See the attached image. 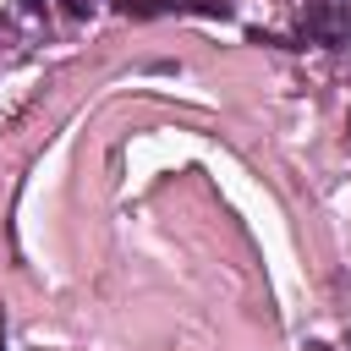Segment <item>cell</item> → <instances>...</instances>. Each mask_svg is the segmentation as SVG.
Segmentation results:
<instances>
[{"label":"cell","instance_id":"6da1fadb","mask_svg":"<svg viewBox=\"0 0 351 351\" xmlns=\"http://www.w3.org/2000/svg\"><path fill=\"white\" fill-rule=\"evenodd\" d=\"M302 27H307L313 38H324V44H340V38L351 33V11H346V0H307Z\"/></svg>","mask_w":351,"mask_h":351},{"label":"cell","instance_id":"7a4b0ae2","mask_svg":"<svg viewBox=\"0 0 351 351\" xmlns=\"http://www.w3.org/2000/svg\"><path fill=\"white\" fill-rule=\"evenodd\" d=\"M121 11L126 16H154V11H165V0H121Z\"/></svg>","mask_w":351,"mask_h":351},{"label":"cell","instance_id":"3957f363","mask_svg":"<svg viewBox=\"0 0 351 351\" xmlns=\"http://www.w3.org/2000/svg\"><path fill=\"white\" fill-rule=\"evenodd\" d=\"M22 5H33V11H38V5H44V0H22Z\"/></svg>","mask_w":351,"mask_h":351}]
</instances>
